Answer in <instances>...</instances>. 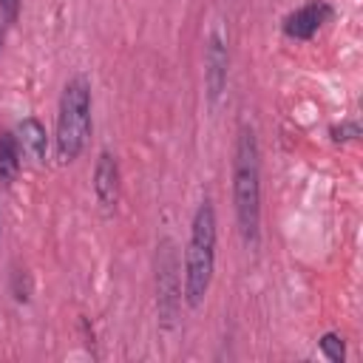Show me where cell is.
<instances>
[{
    "mask_svg": "<svg viewBox=\"0 0 363 363\" xmlns=\"http://www.w3.org/2000/svg\"><path fill=\"white\" fill-rule=\"evenodd\" d=\"M233 210L235 224L247 247L258 244L261 235V150L250 125L238 128L233 150Z\"/></svg>",
    "mask_w": 363,
    "mask_h": 363,
    "instance_id": "1",
    "label": "cell"
},
{
    "mask_svg": "<svg viewBox=\"0 0 363 363\" xmlns=\"http://www.w3.org/2000/svg\"><path fill=\"white\" fill-rule=\"evenodd\" d=\"M216 247H218V218H216L213 201L204 196L190 218V238H187V250H184L182 301L190 309H199L213 286Z\"/></svg>",
    "mask_w": 363,
    "mask_h": 363,
    "instance_id": "2",
    "label": "cell"
},
{
    "mask_svg": "<svg viewBox=\"0 0 363 363\" xmlns=\"http://www.w3.org/2000/svg\"><path fill=\"white\" fill-rule=\"evenodd\" d=\"M94 96L91 82L85 77H71L62 85L60 105H57V128H54V153L60 164H71L88 145L94 119H91Z\"/></svg>",
    "mask_w": 363,
    "mask_h": 363,
    "instance_id": "3",
    "label": "cell"
},
{
    "mask_svg": "<svg viewBox=\"0 0 363 363\" xmlns=\"http://www.w3.org/2000/svg\"><path fill=\"white\" fill-rule=\"evenodd\" d=\"M153 272H156V312L162 329H173L182 309V258L179 247L170 235L159 238L156 255H153Z\"/></svg>",
    "mask_w": 363,
    "mask_h": 363,
    "instance_id": "4",
    "label": "cell"
},
{
    "mask_svg": "<svg viewBox=\"0 0 363 363\" xmlns=\"http://www.w3.org/2000/svg\"><path fill=\"white\" fill-rule=\"evenodd\" d=\"M227 74H230L227 40L221 37V31H213L207 37V51H204V94H207L210 105H216L224 96Z\"/></svg>",
    "mask_w": 363,
    "mask_h": 363,
    "instance_id": "5",
    "label": "cell"
},
{
    "mask_svg": "<svg viewBox=\"0 0 363 363\" xmlns=\"http://www.w3.org/2000/svg\"><path fill=\"white\" fill-rule=\"evenodd\" d=\"M329 17H332V6L326 0H312V3L289 11L281 20V31L289 40H312L329 23Z\"/></svg>",
    "mask_w": 363,
    "mask_h": 363,
    "instance_id": "6",
    "label": "cell"
},
{
    "mask_svg": "<svg viewBox=\"0 0 363 363\" xmlns=\"http://www.w3.org/2000/svg\"><path fill=\"white\" fill-rule=\"evenodd\" d=\"M119 190H122V173H119V162L111 150H99L96 164H94V196L96 204L102 210H113L119 201Z\"/></svg>",
    "mask_w": 363,
    "mask_h": 363,
    "instance_id": "7",
    "label": "cell"
},
{
    "mask_svg": "<svg viewBox=\"0 0 363 363\" xmlns=\"http://www.w3.org/2000/svg\"><path fill=\"white\" fill-rule=\"evenodd\" d=\"M14 136L20 142L23 156H28L34 164H43L48 159V133H45V125L37 116L20 119L17 128H14Z\"/></svg>",
    "mask_w": 363,
    "mask_h": 363,
    "instance_id": "8",
    "label": "cell"
},
{
    "mask_svg": "<svg viewBox=\"0 0 363 363\" xmlns=\"http://www.w3.org/2000/svg\"><path fill=\"white\" fill-rule=\"evenodd\" d=\"M23 159V150H20V142L14 136V130H0V182L3 184H11L20 173V162Z\"/></svg>",
    "mask_w": 363,
    "mask_h": 363,
    "instance_id": "9",
    "label": "cell"
},
{
    "mask_svg": "<svg viewBox=\"0 0 363 363\" xmlns=\"http://www.w3.org/2000/svg\"><path fill=\"white\" fill-rule=\"evenodd\" d=\"M318 349L329 363H343L346 360V340L337 332H323L318 337Z\"/></svg>",
    "mask_w": 363,
    "mask_h": 363,
    "instance_id": "10",
    "label": "cell"
},
{
    "mask_svg": "<svg viewBox=\"0 0 363 363\" xmlns=\"http://www.w3.org/2000/svg\"><path fill=\"white\" fill-rule=\"evenodd\" d=\"M31 292H34V284H31L28 269L14 267L11 269V295H14V301L17 303H28L31 301Z\"/></svg>",
    "mask_w": 363,
    "mask_h": 363,
    "instance_id": "11",
    "label": "cell"
},
{
    "mask_svg": "<svg viewBox=\"0 0 363 363\" xmlns=\"http://www.w3.org/2000/svg\"><path fill=\"white\" fill-rule=\"evenodd\" d=\"M360 122L357 119H343L340 125H332L329 128V136L335 145H346V142H357L360 139Z\"/></svg>",
    "mask_w": 363,
    "mask_h": 363,
    "instance_id": "12",
    "label": "cell"
},
{
    "mask_svg": "<svg viewBox=\"0 0 363 363\" xmlns=\"http://www.w3.org/2000/svg\"><path fill=\"white\" fill-rule=\"evenodd\" d=\"M20 6L23 0H0V17L6 20V26H14L20 20Z\"/></svg>",
    "mask_w": 363,
    "mask_h": 363,
    "instance_id": "13",
    "label": "cell"
},
{
    "mask_svg": "<svg viewBox=\"0 0 363 363\" xmlns=\"http://www.w3.org/2000/svg\"><path fill=\"white\" fill-rule=\"evenodd\" d=\"M3 43H6V20L0 17V51H3Z\"/></svg>",
    "mask_w": 363,
    "mask_h": 363,
    "instance_id": "14",
    "label": "cell"
}]
</instances>
